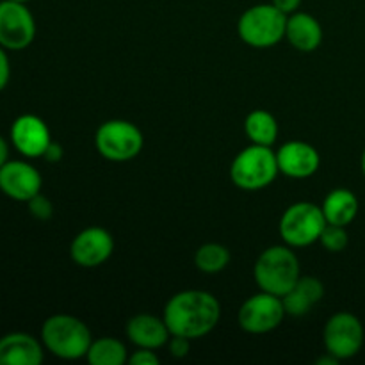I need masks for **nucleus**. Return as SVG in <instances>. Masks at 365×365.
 <instances>
[{"label": "nucleus", "instance_id": "nucleus-1", "mask_svg": "<svg viewBox=\"0 0 365 365\" xmlns=\"http://www.w3.org/2000/svg\"><path fill=\"white\" fill-rule=\"evenodd\" d=\"M171 335L200 339L216 328L221 317V307L216 296L207 291L177 292L164 307L163 314Z\"/></svg>", "mask_w": 365, "mask_h": 365}, {"label": "nucleus", "instance_id": "nucleus-2", "mask_svg": "<svg viewBox=\"0 0 365 365\" xmlns=\"http://www.w3.org/2000/svg\"><path fill=\"white\" fill-rule=\"evenodd\" d=\"M41 342L57 359L78 360L88 355L93 339L89 328L78 317L56 314L43 323Z\"/></svg>", "mask_w": 365, "mask_h": 365}, {"label": "nucleus", "instance_id": "nucleus-3", "mask_svg": "<svg viewBox=\"0 0 365 365\" xmlns=\"http://www.w3.org/2000/svg\"><path fill=\"white\" fill-rule=\"evenodd\" d=\"M253 273L260 291L284 298L299 280V260L289 246H271L259 255Z\"/></svg>", "mask_w": 365, "mask_h": 365}, {"label": "nucleus", "instance_id": "nucleus-4", "mask_svg": "<svg viewBox=\"0 0 365 365\" xmlns=\"http://www.w3.org/2000/svg\"><path fill=\"white\" fill-rule=\"evenodd\" d=\"M287 14L273 4H257L246 9L237 21L239 38L253 48H269L285 38Z\"/></svg>", "mask_w": 365, "mask_h": 365}, {"label": "nucleus", "instance_id": "nucleus-5", "mask_svg": "<svg viewBox=\"0 0 365 365\" xmlns=\"http://www.w3.org/2000/svg\"><path fill=\"white\" fill-rule=\"evenodd\" d=\"M278 170L277 153L271 146L253 145L237 153L230 166V178L239 189L245 191H259L273 184Z\"/></svg>", "mask_w": 365, "mask_h": 365}, {"label": "nucleus", "instance_id": "nucleus-6", "mask_svg": "<svg viewBox=\"0 0 365 365\" xmlns=\"http://www.w3.org/2000/svg\"><path fill=\"white\" fill-rule=\"evenodd\" d=\"M327 217L321 207L310 202L292 203L282 216L278 230L282 239L291 248H305V246L319 242L321 234L327 227Z\"/></svg>", "mask_w": 365, "mask_h": 365}, {"label": "nucleus", "instance_id": "nucleus-7", "mask_svg": "<svg viewBox=\"0 0 365 365\" xmlns=\"http://www.w3.org/2000/svg\"><path fill=\"white\" fill-rule=\"evenodd\" d=\"M96 150L113 163H125L141 153L145 138L139 127L125 120H109L102 123L95 135Z\"/></svg>", "mask_w": 365, "mask_h": 365}, {"label": "nucleus", "instance_id": "nucleus-8", "mask_svg": "<svg viewBox=\"0 0 365 365\" xmlns=\"http://www.w3.org/2000/svg\"><path fill=\"white\" fill-rule=\"evenodd\" d=\"M324 348L339 360L359 355L364 346L362 321L349 312H337L328 319L323 331Z\"/></svg>", "mask_w": 365, "mask_h": 365}, {"label": "nucleus", "instance_id": "nucleus-9", "mask_svg": "<svg viewBox=\"0 0 365 365\" xmlns=\"http://www.w3.org/2000/svg\"><path fill=\"white\" fill-rule=\"evenodd\" d=\"M36 20L27 4L2 0L0 2V46L11 52L24 50L34 41Z\"/></svg>", "mask_w": 365, "mask_h": 365}, {"label": "nucleus", "instance_id": "nucleus-10", "mask_svg": "<svg viewBox=\"0 0 365 365\" xmlns=\"http://www.w3.org/2000/svg\"><path fill=\"white\" fill-rule=\"evenodd\" d=\"M285 309L280 296L260 292L242 303L239 310V327L253 335H262L273 331L284 321Z\"/></svg>", "mask_w": 365, "mask_h": 365}, {"label": "nucleus", "instance_id": "nucleus-11", "mask_svg": "<svg viewBox=\"0 0 365 365\" xmlns=\"http://www.w3.org/2000/svg\"><path fill=\"white\" fill-rule=\"evenodd\" d=\"M114 252V239L106 228L89 227L78 232L70 245V255L77 266L98 267L110 259Z\"/></svg>", "mask_w": 365, "mask_h": 365}, {"label": "nucleus", "instance_id": "nucleus-12", "mask_svg": "<svg viewBox=\"0 0 365 365\" xmlns=\"http://www.w3.org/2000/svg\"><path fill=\"white\" fill-rule=\"evenodd\" d=\"M41 173L25 160H7L0 168V191L14 202L27 203L41 192Z\"/></svg>", "mask_w": 365, "mask_h": 365}, {"label": "nucleus", "instance_id": "nucleus-13", "mask_svg": "<svg viewBox=\"0 0 365 365\" xmlns=\"http://www.w3.org/2000/svg\"><path fill=\"white\" fill-rule=\"evenodd\" d=\"M11 141L13 146L27 159H39L52 143L50 128L36 114H21L11 125Z\"/></svg>", "mask_w": 365, "mask_h": 365}, {"label": "nucleus", "instance_id": "nucleus-14", "mask_svg": "<svg viewBox=\"0 0 365 365\" xmlns=\"http://www.w3.org/2000/svg\"><path fill=\"white\" fill-rule=\"evenodd\" d=\"M278 170L289 178H309L319 170V152L305 141H289L277 152Z\"/></svg>", "mask_w": 365, "mask_h": 365}, {"label": "nucleus", "instance_id": "nucleus-15", "mask_svg": "<svg viewBox=\"0 0 365 365\" xmlns=\"http://www.w3.org/2000/svg\"><path fill=\"white\" fill-rule=\"evenodd\" d=\"M43 342L24 331L0 337V365H39L45 359Z\"/></svg>", "mask_w": 365, "mask_h": 365}, {"label": "nucleus", "instance_id": "nucleus-16", "mask_svg": "<svg viewBox=\"0 0 365 365\" xmlns=\"http://www.w3.org/2000/svg\"><path fill=\"white\" fill-rule=\"evenodd\" d=\"M127 337L138 348L159 349L170 341V330L164 317H155L152 314H138L130 317L125 327Z\"/></svg>", "mask_w": 365, "mask_h": 365}, {"label": "nucleus", "instance_id": "nucleus-17", "mask_svg": "<svg viewBox=\"0 0 365 365\" xmlns=\"http://www.w3.org/2000/svg\"><path fill=\"white\" fill-rule=\"evenodd\" d=\"M285 38L296 50L309 53L319 48L323 41V27L312 14L296 11L287 16Z\"/></svg>", "mask_w": 365, "mask_h": 365}, {"label": "nucleus", "instance_id": "nucleus-18", "mask_svg": "<svg viewBox=\"0 0 365 365\" xmlns=\"http://www.w3.org/2000/svg\"><path fill=\"white\" fill-rule=\"evenodd\" d=\"M323 212L328 223L348 227L359 214V198L349 189H334L323 202Z\"/></svg>", "mask_w": 365, "mask_h": 365}, {"label": "nucleus", "instance_id": "nucleus-19", "mask_svg": "<svg viewBox=\"0 0 365 365\" xmlns=\"http://www.w3.org/2000/svg\"><path fill=\"white\" fill-rule=\"evenodd\" d=\"M245 132L253 145L273 146L278 138V123L271 113L255 109L246 116Z\"/></svg>", "mask_w": 365, "mask_h": 365}, {"label": "nucleus", "instance_id": "nucleus-20", "mask_svg": "<svg viewBox=\"0 0 365 365\" xmlns=\"http://www.w3.org/2000/svg\"><path fill=\"white\" fill-rule=\"evenodd\" d=\"M86 359L91 365H123L128 356L123 342L113 337H102L91 342Z\"/></svg>", "mask_w": 365, "mask_h": 365}, {"label": "nucleus", "instance_id": "nucleus-21", "mask_svg": "<svg viewBox=\"0 0 365 365\" xmlns=\"http://www.w3.org/2000/svg\"><path fill=\"white\" fill-rule=\"evenodd\" d=\"M195 264L203 273H220L230 264V252L227 246L217 245V242H207L200 246L195 255Z\"/></svg>", "mask_w": 365, "mask_h": 365}, {"label": "nucleus", "instance_id": "nucleus-22", "mask_svg": "<svg viewBox=\"0 0 365 365\" xmlns=\"http://www.w3.org/2000/svg\"><path fill=\"white\" fill-rule=\"evenodd\" d=\"M319 242L323 245L324 250H328V252H331V253L344 252L346 246H348V242H349L346 227L327 223V227H324L323 234H321V237H319Z\"/></svg>", "mask_w": 365, "mask_h": 365}, {"label": "nucleus", "instance_id": "nucleus-23", "mask_svg": "<svg viewBox=\"0 0 365 365\" xmlns=\"http://www.w3.org/2000/svg\"><path fill=\"white\" fill-rule=\"evenodd\" d=\"M27 207H29V212H31L32 216L39 221H48L50 217L53 216L52 202H50L46 196H43L41 192H39V195H36L34 198L29 200Z\"/></svg>", "mask_w": 365, "mask_h": 365}, {"label": "nucleus", "instance_id": "nucleus-24", "mask_svg": "<svg viewBox=\"0 0 365 365\" xmlns=\"http://www.w3.org/2000/svg\"><path fill=\"white\" fill-rule=\"evenodd\" d=\"M168 346H170V353L175 359H184V356H187L189 348H191V339L180 337V335H171Z\"/></svg>", "mask_w": 365, "mask_h": 365}, {"label": "nucleus", "instance_id": "nucleus-25", "mask_svg": "<svg viewBox=\"0 0 365 365\" xmlns=\"http://www.w3.org/2000/svg\"><path fill=\"white\" fill-rule=\"evenodd\" d=\"M159 356L155 355V349H146L139 348L138 351H134V355L128 359V364L132 365H159Z\"/></svg>", "mask_w": 365, "mask_h": 365}, {"label": "nucleus", "instance_id": "nucleus-26", "mask_svg": "<svg viewBox=\"0 0 365 365\" xmlns=\"http://www.w3.org/2000/svg\"><path fill=\"white\" fill-rule=\"evenodd\" d=\"M11 78V63H9V56H7L6 48L0 46V91L6 89V86L9 84Z\"/></svg>", "mask_w": 365, "mask_h": 365}, {"label": "nucleus", "instance_id": "nucleus-27", "mask_svg": "<svg viewBox=\"0 0 365 365\" xmlns=\"http://www.w3.org/2000/svg\"><path fill=\"white\" fill-rule=\"evenodd\" d=\"M63 146L59 145V143H50L48 148H46V152L43 153V159L46 160V163H59L61 159H63Z\"/></svg>", "mask_w": 365, "mask_h": 365}, {"label": "nucleus", "instance_id": "nucleus-28", "mask_svg": "<svg viewBox=\"0 0 365 365\" xmlns=\"http://www.w3.org/2000/svg\"><path fill=\"white\" fill-rule=\"evenodd\" d=\"M274 7H278V9L282 11L284 14H292L296 13V11L299 9V6H302V0H273Z\"/></svg>", "mask_w": 365, "mask_h": 365}, {"label": "nucleus", "instance_id": "nucleus-29", "mask_svg": "<svg viewBox=\"0 0 365 365\" xmlns=\"http://www.w3.org/2000/svg\"><path fill=\"white\" fill-rule=\"evenodd\" d=\"M9 160V145L4 139V135H0V168Z\"/></svg>", "mask_w": 365, "mask_h": 365}, {"label": "nucleus", "instance_id": "nucleus-30", "mask_svg": "<svg viewBox=\"0 0 365 365\" xmlns=\"http://www.w3.org/2000/svg\"><path fill=\"white\" fill-rule=\"evenodd\" d=\"M339 362H341V360H339L337 356H334L331 353H328V351H327V355L319 356V359L316 360L317 365H337Z\"/></svg>", "mask_w": 365, "mask_h": 365}, {"label": "nucleus", "instance_id": "nucleus-31", "mask_svg": "<svg viewBox=\"0 0 365 365\" xmlns=\"http://www.w3.org/2000/svg\"><path fill=\"white\" fill-rule=\"evenodd\" d=\"M360 166H362V173H364V177H365V148H364V152H362V159H360Z\"/></svg>", "mask_w": 365, "mask_h": 365}, {"label": "nucleus", "instance_id": "nucleus-32", "mask_svg": "<svg viewBox=\"0 0 365 365\" xmlns=\"http://www.w3.org/2000/svg\"><path fill=\"white\" fill-rule=\"evenodd\" d=\"M14 2H21V4H27V2H31V0H14Z\"/></svg>", "mask_w": 365, "mask_h": 365}, {"label": "nucleus", "instance_id": "nucleus-33", "mask_svg": "<svg viewBox=\"0 0 365 365\" xmlns=\"http://www.w3.org/2000/svg\"><path fill=\"white\" fill-rule=\"evenodd\" d=\"M0 2H2V0H0Z\"/></svg>", "mask_w": 365, "mask_h": 365}]
</instances>
